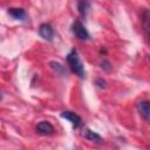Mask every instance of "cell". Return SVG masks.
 I'll use <instances>...</instances> for the list:
<instances>
[{
    "instance_id": "3",
    "label": "cell",
    "mask_w": 150,
    "mask_h": 150,
    "mask_svg": "<svg viewBox=\"0 0 150 150\" xmlns=\"http://www.w3.org/2000/svg\"><path fill=\"white\" fill-rule=\"evenodd\" d=\"M61 117L69 121L74 128H79L81 125V117L77 114L73 112V111H63L61 114Z\"/></svg>"
},
{
    "instance_id": "6",
    "label": "cell",
    "mask_w": 150,
    "mask_h": 150,
    "mask_svg": "<svg viewBox=\"0 0 150 150\" xmlns=\"http://www.w3.org/2000/svg\"><path fill=\"white\" fill-rule=\"evenodd\" d=\"M138 112L141 116L145 120H150V102L149 101H142L137 104Z\"/></svg>"
},
{
    "instance_id": "2",
    "label": "cell",
    "mask_w": 150,
    "mask_h": 150,
    "mask_svg": "<svg viewBox=\"0 0 150 150\" xmlns=\"http://www.w3.org/2000/svg\"><path fill=\"white\" fill-rule=\"evenodd\" d=\"M71 30H73L74 35H75L77 39H80V40H88V39L90 38L88 30L86 29V27H84L80 21H75V22L73 23Z\"/></svg>"
},
{
    "instance_id": "11",
    "label": "cell",
    "mask_w": 150,
    "mask_h": 150,
    "mask_svg": "<svg viewBox=\"0 0 150 150\" xmlns=\"http://www.w3.org/2000/svg\"><path fill=\"white\" fill-rule=\"evenodd\" d=\"M96 84H97L100 88H105V87H107V82L103 81V80H101V79H97V80H96Z\"/></svg>"
},
{
    "instance_id": "7",
    "label": "cell",
    "mask_w": 150,
    "mask_h": 150,
    "mask_svg": "<svg viewBox=\"0 0 150 150\" xmlns=\"http://www.w3.org/2000/svg\"><path fill=\"white\" fill-rule=\"evenodd\" d=\"M77 9H79V13L81 14V16L86 18L89 9H90V5L87 0H79L77 1Z\"/></svg>"
},
{
    "instance_id": "1",
    "label": "cell",
    "mask_w": 150,
    "mask_h": 150,
    "mask_svg": "<svg viewBox=\"0 0 150 150\" xmlns=\"http://www.w3.org/2000/svg\"><path fill=\"white\" fill-rule=\"evenodd\" d=\"M67 62H68V66H69L70 70L74 74H76L80 77H84L86 76V70H84L83 63L81 62V60L79 57V54H77V52L75 49H71L69 52V54L67 55Z\"/></svg>"
},
{
    "instance_id": "10",
    "label": "cell",
    "mask_w": 150,
    "mask_h": 150,
    "mask_svg": "<svg viewBox=\"0 0 150 150\" xmlns=\"http://www.w3.org/2000/svg\"><path fill=\"white\" fill-rule=\"evenodd\" d=\"M143 27H144V30L146 32L148 36L150 38V13H148V12H145L143 15Z\"/></svg>"
},
{
    "instance_id": "5",
    "label": "cell",
    "mask_w": 150,
    "mask_h": 150,
    "mask_svg": "<svg viewBox=\"0 0 150 150\" xmlns=\"http://www.w3.org/2000/svg\"><path fill=\"white\" fill-rule=\"evenodd\" d=\"M36 131L41 135H52L54 132V127L47 121H41L36 125Z\"/></svg>"
},
{
    "instance_id": "4",
    "label": "cell",
    "mask_w": 150,
    "mask_h": 150,
    "mask_svg": "<svg viewBox=\"0 0 150 150\" xmlns=\"http://www.w3.org/2000/svg\"><path fill=\"white\" fill-rule=\"evenodd\" d=\"M39 34L41 38H43L45 40L50 41L54 36V30L52 28V26L49 23H42L39 28Z\"/></svg>"
},
{
    "instance_id": "8",
    "label": "cell",
    "mask_w": 150,
    "mask_h": 150,
    "mask_svg": "<svg viewBox=\"0 0 150 150\" xmlns=\"http://www.w3.org/2000/svg\"><path fill=\"white\" fill-rule=\"evenodd\" d=\"M82 136L84 138L91 141V142H102V137L98 134H96V132H94V131H91L89 129H84L83 132H82Z\"/></svg>"
},
{
    "instance_id": "9",
    "label": "cell",
    "mask_w": 150,
    "mask_h": 150,
    "mask_svg": "<svg viewBox=\"0 0 150 150\" xmlns=\"http://www.w3.org/2000/svg\"><path fill=\"white\" fill-rule=\"evenodd\" d=\"M8 14L12 15L16 20H25L26 19V12L22 8H9Z\"/></svg>"
},
{
    "instance_id": "12",
    "label": "cell",
    "mask_w": 150,
    "mask_h": 150,
    "mask_svg": "<svg viewBox=\"0 0 150 150\" xmlns=\"http://www.w3.org/2000/svg\"><path fill=\"white\" fill-rule=\"evenodd\" d=\"M149 57H150V55H149Z\"/></svg>"
}]
</instances>
